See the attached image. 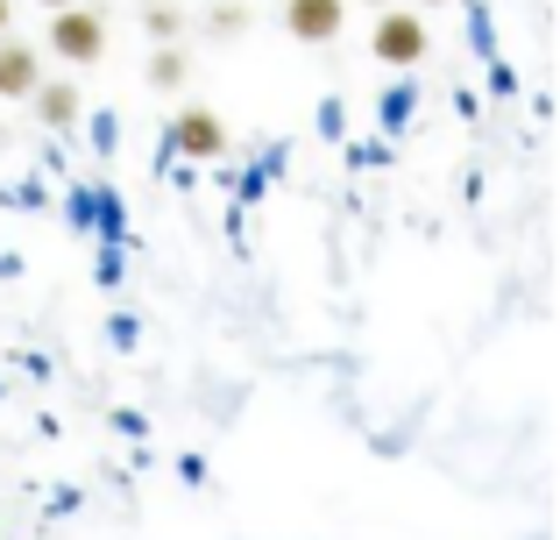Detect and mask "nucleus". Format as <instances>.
I'll use <instances>...</instances> for the list:
<instances>
[{"mask_svg":"<svg viewBox=\"0 0 560 540\" xmlns=\"http://www.w3.org/2000/svg\"><path fill=\"white\" fill-rule=\"evenodd\" d=\"M50 50L65 57V65H93L100 50H107V28H100V14L93 8H50Z\"/></svg>","mask_w":560,"mask_h":540,"instance_id":"f257e3e1","label":"nucleus"},{"mask_svg":"<svg viewBox=\"0 0 560 540\" xmlns=\"http://www.w3.org/2000/svg\"><path fill=\"white\" fill-rule=\"evenodd\" d=\"M376 57H383V65H419V57H425V22H419V14H383V22H376Z\"/></svg>","mask_w":560,"mask_h":540,"instance_id":"f03ea898","label":"nucleus"},{"mask_svg":"<svg viewBox=\"0 0 560 540\" xmlns=\"http://www.w3.org/2000/svg\"><path fill=\"white\" fill-rule=\"evenodd\" d=\"M341 0H284V28H291V36H299V43H334V36H341Z\"/></svg>","mask_w":560,"mask_h":540,"instance_id":"7ed1b4c3","label":"nucleus"},{"mask_svg":"<svg viewBox=\"0 0 560 540\" xmlns=\"http://www.w3.org/2000/svg\"><path fill=\"white\" fill-rule=\"evenodd\" d=\"M171 142H178L185 157H220V150H228V128H220L206 107H185L178 122H171Z\"/></svg>","mask_w":560,"mask_h":540,"instance_id":"20e7f679","label":"nucleus"},{"mask_svg":"<svg viewBox=\"0 0 560 540\" xmlns=\"http://www.w3.org/2000/svg\"><path fill=\"white\" fill-rule=\"evenodd\" d=\"M0 93H8V100H28V93H36V50H28V43H14V36H0Z\"/></svg>","mask_w":560,"mask_h":540,"instance_id":"39448f33","label":"nucleus"},{"mask_svg":"<svg viewBox=\"0 0 560 540\" xmlns=\"http://www.w3.org/2000/svg\"><path fill=\"white\" fill-rule=\"evenodd\" d=\"M36 114L50 128H71V122H79V93H71L65 79H57V85H36Z\"/></svg>","mask_w":560,"mask_h":540,"instance_id":"423d86ee","label":"nucleus"},{"mask_svg":"<svg viewBox=\"0 0 560 540\" xmlns=\"http://www.w3.org/2000/svg\"><path fill=\"white\" fill-rule=\"evenodd\" d=\"M150 79H156V85H178V79H185V57H178V50H156V57H150Z\"/></svg>","mask_w":560,"mask_h":540,"instance_id":"0eeeda50","label":"nucleus"},{"mask_svg":"<svg viewBox=\"0 0 560 540\" xmlns=\"http://www.w3.org/2000/svg\"><path fill=\"white\" fill-rule=\"evenodd\" d=\"M213 28H220V36H234V28H248V8H234V0H220V8H213Z\"/></svg>","mask_w":560,"mask_h":540,"instance_id":"6e6552de","label":"nucleus"},{"mask_svg":"<svg viewBox=\"0 0 560 540\" xmlns=\"http://www.w3.org/2000/svg\"><path fill=\"white\" fill-rule=\"evenodd\" d=\"M142 28H150V36H178V8H164V0H156V8H150V22H142Z\"/></svg>","mask_w":560,"mask_h":540,"instance_id":"1a4fd4ad","label":"nucleus"},{"mask_svg":"<svg viewBox=\"0 0 560 540\" xmlns=\"http://www.w3.org/2000/svg\"><path fill=\"white\" fill-rule=\"evenodd\" d=\"M0 36H8V0H0Z\"/></svg>","mask_w":560,"mask_h":540,"instance_id":"9d476101","label":"nucleus"},{"mask_svg":"<svg viewBox=\"0 0 560 540\" xmlns=\"http://www.w3.org/2000/svg\"><path fill=\"white\" fill-rule=\"evenodd\" d=\"M43 8H71V0H43Z\"/></svg>","mask_w":560,"mask_h":540,"instance_id":"9b49d317","label":"nucleus"}]
</instances>
